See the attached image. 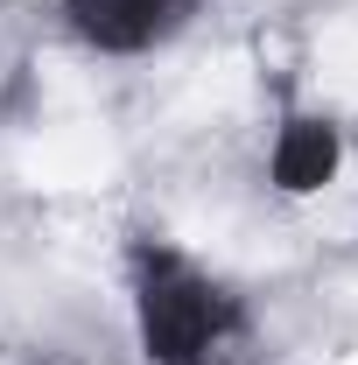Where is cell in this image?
I'll return each mask as SVG.
<instances>
[{
  "label": "cell",
  "instance_id": "cell-1",
  "mask_svg": "<svg viewBox=\"0 0 358 365\" xmlns=\"http://www.w3.org/2000/svg\"><path fill=\"white\" fill-rule=\"evenodd\" d=\"M134 323L148 365H211L232 330V295L169 246L134 253Z\"/></svg>",
  "mask_w": 358,
  "mask_h": 365
},
{
  "label": "cell",
  "instance_id": "cell-2",
  "mask_svg": "<svg viewBox=\"0 0 358 365\" xmlns=\"http://www.w3.org/2000/svg\"><path fill=\"white\" fill-rule=\"evenodd\" d=\"M71 29L106 56H134V49L169 43L183 21L197 14V0H63Z\"/></svg>",
  "mask_w": 358,
  "mask_h": 365
},
{
  "label": "cell",
  "instance_id": "cell-3",
  "mask_svg": "<svg viewBox=\"0 0 358 365\" xmlns=\"http://www.w3.org/2000/svg\"><path fill=\"white\" fill-rule=\"evenodd\" d=\"M337 162H344L337 127L316 120V113H295V120H281V134H274L267 176H274V190H288V197H310V190H323V182L337 176Z\"/></svg>",
  "mask_w": 358,
  "mask_h": 365
}]
</instances>
